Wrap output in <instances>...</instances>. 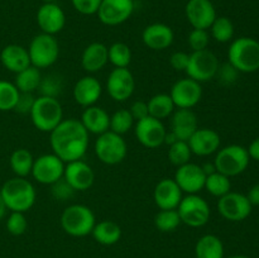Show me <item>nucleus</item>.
<instances>
[{"label":"nucleus","mask_w":259,"mask_h":258,"mask_svg":"<svg viewBox=\"0 0 259 258\" xmlns=\"http://www.w3.org/2000/svg\"><path fill=\"white\" fill-rule=\"evenodd\" d=\"M89 132L78 119H63L50 133L52 153L65 163L82 159L89 148Z\"/></svg>","instance_id":"1"},{"label":"nucleus","mask_w":259,"mask_h":258,"mask_svg":"<svg viewBox=\"0 0 259 258\" xmlns=\"http://www.w3.org/2000/svg\"><path fill=\"white\" fill-rule=\"evenodd\" d=\"M0 194L10 211L27 212L32 209L37 199L34 186L27 177L15 176L5 181L0 189Z\"/></svg>","instance_id":"2"},{"label":"nucleus","mask_w":259,"mask_h":258,"mask_svg":"<svg viewBox=\"0 0 259 258\" xmlns=\"http://www.w3.org/2000/svg\"><path fill=\"white\" fill-rule=\"evenodd\" d=\"M228 60L239 72H255L259 70V42L250 37L237 38L228 50Z\"/></svg>","instance_id":"3"},{"label":"nucleus","mask_w":259,"mask_h":258,"mask_svg":"<svg viewBox=\"0 0 259 258\" xmlns=\"http://www.w3.org/2000/svg\"><path fill=\"white\" fill-rule=\"evenodd\" d=\"M61 227L71 237L82 238L91 234L96 224L93 210L82 204H72L61 214Z\"/></svg>","instance_id":"4"},{"label":"nucleus","mask_w":259,"mask_h":258,"mask_svg":"<svg viewBox=\"0 0 259 258\" xmlns=\"http://www.w3.org/2000/svg\"><path fill=\"white\" fill-rule=\"evenodd\" d=\"M32 123L43 133H51L63 120V109L58 99L39 95L29 113Z\"/></svg>","instance_id":"5"},{"label":"nucleus","mask_w":259,"mask_h":258,"mask_svg":"<svg viewBox=\"0 0 259 258\" xmlns=\"http://www.w3.org/2000/svg\"><path fill=\"white\" fill-rule=\"evenodd\" d=\"M249 161L250 158L247 148L239 144H230L217 152L214 166L220 174L228 177H234L247 169Z\"/></svg>","instance_id":"6"},{"label":"nucleus","mask_w":259,"mask_h":258,"mask_svg":"<svg viewBox=\"0 0 259 258\" xmlns=\"http://www.w3.org/2000/svg\"><path fill=\"white\" fill-rule=\"evenodd\" d=\"M96 157L99 161L108 166H115L125 159L128 153V146L123 136L108 131L98 136L94 146Z\"/></svg>","instance_id":"7"},{"label":"nucleus","mask_w":259,"mask_h":258,"mask_svg":"<svg viewBox=\"0 0 259 258\" xmlns=\"http://www.w3.org/2000/svg\"><path fill=\"white\" fill-rule=\"evenodd\" d=\"M30 65L39 68H48L55 65L60 56V43L55 35L40 33L37 34L28 47Z\"/></svg>","instance_id":"8"},{"label":"nucleus","mask_w":259,"mask_h":258,"mask_svg":"<svg viewBox=\"0 0 259 258\" xmlns=\"http://www.w3.org/2000/svg\"><path fill=\"white\" fill-rule=\"evenodd\" d=\"M181 223L191 228H201L209 223L211 217V210L204 197L197 194L186 195L182 197L181 202L177 206Z\"/></svg>","instance_id":"9"},{"label":"nucleus","mask_w":259,"mask_h":258,"mask_svg":"<svg viewBox=\"0 0 259 258\" xmlns=\"http://www.w3.org/2000/svg\"><path fill=\"white\" fill-rule=\"evenodd\" d=\"M219 66L220 62L214 52L209 50L196 51L190 55L189 65L185 72L187 77L201 83L215 78Z\"/></svg>","instance_id":"10"},{"label":"nucleus","mask_w":259,"mask_h":258,"mask_svg":"<svg viewBox=\"0 0 259 258\" xmlns=\"http://www.w3.org/2000/svg\"><path fill=\"white\" fill-rule=\"evenodd\" d=\"M66 163L55 153H46L34 158L32 176L38 184L52 185L63 177Z\"/></svg>","instance_id":"11"},{"label":"nucleus","mask_w":259,"mask_h":258,"mask_svg":"<svg viewBox=\"0 0 259 258\" xmlns=\"http://www.w3.org/2000/svg\"><path fill=\"white\" fill-rule=\"evenodd\" d=\"M134 134H136L137 141L142 146L149 149H154L164 144L167 131L162 120L148 115L136 121Z\"/></svg>","instance_id":"12"},{"label":"nucleus","mask_w":259,"mask_h":258,"mask_svg":"<svg viewBox=\"0 0 259 258\" xmlns=\"http://www.w3.org/2000/svg\"><path fill=\"white\" fill-rule=\"evenodd\" d=\"M252 205L247 195L240 192H228L224 196L219 197L218 211L224 219L229 222H243L252 212Z\"/></svg>","instance_id":"13"},{"label":"nucleus","mask_w":259,"mask_h":258,"mask_svg":"<svg viewBox=\"0 0 259 258\" xmlns=\"http://www.w3.org/2000/svg\"><path fill=\"white\" fill-rule=\"evenodd\" d=\"M169 96L177 109H192L202 98L201 83L190 77L180 78L172 85Z\"/></svg>","instance_id":"14"},{"label":"nucleus","mask_w":259,"mask_h":258,"mask_svg":"<svg viewBox=\"0 0 259 258\" xmlns=\"http://www.w3.org/2000/svg\"><path fill=\"white\" fill-rule=\"evenodd\" d=\"M136 90V80L129 68L115 67L108 76L106 91L114 101H126Z\"/></svg>","instance_id":"15"},{"label":"nucleus","mask_w":259,"mask_h":258,"mask_svg":"<svg viewBox=\"0 0 259 258\" xmlns=\"http://www.w3.org/2000/svg\"><path fill=\"white\" fill-rule=\"evenodd\" d=\"M133 0H103L96 14L103 24L114 27L126 22L133 14Z\"/></svg>","instance_id":"16"},{"label":"nucleus","mask_w":259,"mask_h":258,"mask_svg":"<svg viewBox=\"0 0 259 258\" xmlns=\"http://www.w3.org/2000/svg\"><path fill=\"white\" fill-rule=\"evenodd\" d=\"M174 180L182 190V192L192 195L199 194L204 189L206 175L200 164L189 162V163L177 167Z\"/></svg>","instance_id":"17"},{"label":"nucleus","mask_w":259,"mask_h":258,"mask_svg":"<svg viewBox=\"0 0 259 258\" xmlns=\"http://www.w3.org/2000/svg\"><path fill=\"white\" fill-rule=\"evenodd\" d=\"M185 13L194 29L207 30L217 19V10L210 0H189Z\"/></svg>","instance_id":"18"},{"label":"nucleus","mask_w":259,"mask_h":258,"mask_svg":"<svg viewBox=\"0 0 259 258\" xmlns=\"http://www.w3.org/2000/svg\"><path fill=\"white\" fill-rule=\"evenodd\" d=\"M63 179L75 191H86L90 189L95 181V172L90 164L82 159L66 163Z\"/></svg>","instance_id":"19"},{"label":"nucleus","mask_w":259,"mask_h":258,"mask_svg":"<svg viewBox=\"0 0 259 258\" xmlns=\"http://www.w3.org/2000/svg\"><path fill=\"white\" fill-rule=\"evenodd\" d=\"M37 23L42 33L55 35L65 27V12L56 3H45L37 12Z\"/></svg>","instance_id":"20"},{"label":"nucleus","mask_w":259,"mask_h":258,"mask_svg":"<svg viewBox=\"0 0 259 258\" xmlns=\"http://www.w3.org/2000/svg\"><path fill=\"white\" fill-rule=\"evenodd\" d=\"M187 143L192 154L199 157H207L219 151L222 138L214 129L197 128L191 138L187 141Z\"/></svg>","instance_id":"21"},{"label":"nucleus","mask_w":259,"mask_h":258,"mask_svg":"<svg viewBox=\"0 0 259 258\" xmlns=\"http://www.w3.org/2000/svg\"><path fill=\"white\" fill-rule=\"evenodd\" d=\"M184 197V192L174 179H163L156 185L153 200L159 210L177 209Z\"/></svg>","instance_id":"22"},{"label":"nucleus","mask_w":259,"mask_h":258,"mask_svg":"<svg viewBox=\"0 0 259 258\" xmlns=\"http://www.w3.org/2000/svg\"><path fill=\"white\" fill-rule=\"evenodd\" d=\"M101 94H103V86L100 81L90 75L78 78L72 90L75 101L83 108L95 105L101 98Z\"/></svg>","instance_id":"23"},{"label":"nucleus","mask_w":259,"mask_h":258,"mask_svg":"<svg viewBox=\"0 0 259 258\" xmlns=\"http://www.w3.org/2000/svg\"><path fill=\"white\" fill-rule=\"evenodd\" d=\"M175 39V33L169 25L163 23H153L144 28L142 40L144 46L152 51H164L171 47Z\"/></svg>","instance_id":"24"},{"label":"nucleus","mask_w":259,"mask_h":258,"mask_svg":"<svg viewBox=\"0 0 259 258\" xmlns=\"http://www.w3.org/2000/svg\"><path fill=\"white\" fill-rule=\"evenodd\" d=\"M171 116V132L179 141L187 142L199 128L197 115L191 109H176Z\"/></svg>","instance_id":"25"},{"label":"nucleus","mask_w":259,"mask_h":258,"mask_svg":"<svg viewBox=\"0 0 259 258\" xmlns=\"http://www.w3.org/2000/svg\"><path fill=\"white\" fill-rule=\"evenodd\" d=\"M80 121L83 128L89 132V134L91 133L100 136L110 128V115L105 109L98 105L85 108V110L81 114Z\"/></svg>","instance_id":"26"},{"label":"nucleus","mask_w":259,"mask_h":258,"mask_svg":"<svg viewBox=\"0 0 259 258\" xmlns=\"http://www.w3.org/2000/svg\"><path fill=\"white\" fill-rule=\"evenodd\" d=\"M108 62V47L101 42H93L86 46L81 56V66L89 73L99 72Z\"/></svg>","instance_id":"27"},{"label":"nucleus","mask_w":259,"mask_h":258,"mask_svg":"<svg viewBox=\"0 0 259 258\" xmlns=\"http://www.w3.org/2000/svg\"><path fill=\"white\" fill-rule=\"evenodd\" d=\"M3 66L10 72L18 73L30 66L29 53L27 48L20 45H8L0 53Z\"/></svg>","instance_id":"28"},{"label":"nucleus","mask_w":259,"mask_h":258,"mask_svg":"<svg viewBox=\"0 0 259 258\" xmlns=\"http://www.w3.org/2000/svg\"><path fill=\"white\" fill-rule=\"evenodd\" d=\"M91 234L99 244L113 245L120 240L121 228L113 220H101L96 223Z\"/></svg>","instance_id":"29"},{"label":"nucleus","mask_w":259,"mask_h":258,"mask_svg":"<svg viewBox=\"0 0 259 258\" xmlns=\"http://www.w3.org/2000/svg\"><path fill=\"white\" fill-rule=\"evenodd\" d=\"M196 258H224V244L214 234H205L195 245Z\"/></svg>","instance_id":"30"},{"label":"nucleus","mask_w":259,"mask_h":258,"mask_svg":"<svg viewBox=\"0 0 259 258\" xmlns=\"http://www.w3.org/2000/svg\"><path fill=\"white\" fill-rule=\"evenodd\" d=\"M147 105H148L149 116H153L159 120L169 118L176 110V106L169 94H156L147 101Z\"/></svg>","instance_id":"31"},{"label":"nucleus","mask_w":259,"mask_h":258,"mask_svg":"<svg viewBox=\"0 0 259 258\" xmlns=\"http://www.w3.org/2000/svg\"><path fill=\"white\" fill-rule=\"evenodd\" d=\"M34 157L28 149L18 148L10 154L9 164L17 177H27L32 174Z\"/></svg>","instance_id":"32"},{"label":"nucleus","mask_w":259,"mask_h":258,"mask_svg":"<svg viewBox=\"0 0 259 258\" xmlns=\"http://www.w3.org/2000/svg\"><path fill=\"white\" fill-rule=\"evenodd\" d=\"M40 80H42V73L39 68L30 65L25 70L15 73L14 85L19 90V93H34L39 88Z\"/></svg>","instance_id":"33"},{"label":"nucleus","mask_w":259,"mask_h":258,"mask_svg":"<svg viewBox=\"0 0 259 258\" xmlns=\"http://www.w3.org/2000/svg\"><path fill=\"white\" fill-rule=\"evenodd\" d=\"M204 189H206V191L215 197L224 196L232 190L230 177L225 176V175L220 174L218 171L212 172V174L206 176Z\"/></svg>","instance_id":"34"},{"label":"nucleus","mask_w":259,"mask_h":258,"mask_svg":"<svg viewBox=\"0 0 259 258\" xmlns=\"http://www.w3.org/2000/svg\"><path fill=\"white\" fill-rule=\"evenodd\" d=\"M109 62L118 68H128L132 62V51L126 43L115 42L108 47Z\"/></svg>","instance_id":"35"},{"label":"nucleus","mask_w":259,"mask_h":258,"mask_svg":"<svg viewBox=\"0 0 259 258\" xmlns=\"http://www.w3.org/2000/svg\"><path fill=\"white\" fill-rule=\"evenodd\" d=\"M181 224V219L177 209L159 210L154 217V225L162 233H169L176 230Z\"/></svg>","instance_id":"36"},{"label":"nucleus","mask_w":259,"mask_h":258,"mask_svg":"<svg viewBox=\"0 0 259 258\" xmlns=\"http://www.w3.org/2000/svg\"><path fill=\"white\" fill-rule=\"evenodd\" d=\"M210 29L212 38L219 43L230 42L234 37V24L227 17H217Z\"/></svg>","instance_id":"37"},{"label":"nucleus","mask_w":259,"mask_h":258,"mask_svg":"<svg viewBox=\"0 0 259 258\" xmlns=\"http://www.w3.org/2000/svg\"><path fill=\"white\" fill-rule=\"evenodd\" d=\"M19 94L14 83L0 80V111L14 110Z\"/></svg>","instance_id":"38"},{"label":"nucleus","mask_w":259,"mask_h":258,"mask_svg":"<svg viewBox=\"0 0 259 258\" xmlns=\"http://www.w3.org/2000/svg\"><path fill=\"white\" fill-rule=\"evenodd\" d=\"M134 125V119L128 109H119L113 115H110V128L109 131L124 136Z\"/></svg>","instance_id":"39"},{"label":"nucleus","mask_w":259,"mask_h":258,"mask_svg":"<svg viewBox=\"0 0 259 258\" xmlns=\"http://www.w3.org/2000/svg\"><path fill=\"white\" fill-rule=\"evenodd\" d=\"M192 152L186 141H177L169 146L168 159L174 166L180 167L189 163L191 159Z\"/></svg>","instance_id":"40"},{"label":"nucleus","mask_w":259,"mask_h":258,"mask_svg":"<svg viewBox=\"0 0 259 258\" xmlns=\"http://www.w3.org/2000/svg\"><path fill=\"white\" fill-rule=\"evenodd\" d=\"M38 90H39L42 96H50V98L57 99L63 90L62 78L56 75V73H51V75L45 76V77L42 76Z\"/></svg>","instance_id":"41"},{"label":"nucleus","mask_w":259,"mask_h":258,"mask_svg":"<svg viewBox=\"0 0 259 258\" xmlns=\"http://www.w3.org/2000/svg\"><path fill=\"white\" fill-rule=\"evenodd\" d=\"M28 228L27 218H25L24 212L12 211L8 217L7 220V229L12 235H22L24 234L25 230Z\"/></svg>","instance_id":"42"},{"label":"nucleus","mask_w":259,"mask_h":258,"mask_svg":"<svg viewBox=\"0 0 259 258\" xmlns=\"http://www.w3.org/2000/svg\"><path fill=\"white\" fill-rule=\"evenodd\" d=\"M209 42L210 35L206 29H192L187 37V43H189L192 52L207 50Z\"/></svg>","instance_id":"43"},{"label":"nucleus","mask_w":259,"mask_h":258,"mask_svg":"<svg viewBox=\"0 0 259 258\" xmlns=\"http://www.w3.org/2000/svg\"><path fill=\"white\" fill-rule=\"evenodd\" d=\"M51 194L55 197L56 200H60V201H66V200L71 199L75 194V190L67 184L65 179H60L58 181H56L55 184L51 185Z\"/></svg>","instance_id":"44"},{"label":"nucleus","mask_w":259,"mask_h":258,"mask_svg":"<svg viewBox=\"0 0 259 258\" xmlns=\"http://www.w3.org/2000/svg\"><path fill=\"white\" fill-rule=\"evenodd\" d=\"M238 73H239V71H238L235 67H233V66L228 62V63H224V65L219 66V70H218L217 76H215V77L219 80V82L222 83V85L229 86L237 81Z\"/></svg>","instance_id":"45"},{"label":"nucleus","mask_w":259,"mask_h":258,"mask_svg":"<svg viewBox=\"0 0 259 258\" xmlns=\"http://www.w3.org/2000/svg\"><path fill=\"white\" fill-rule=\"evenodd\" d=\"M73 8L83 15L96 14L103 0H71Z\"/></svg>","instance_id":"46"},{"label":"nucleus","mask_w":259,"mask_h":258,"mask_svg":"<svg viewBox=\"0 0 259 258\" xmlns=\"http://www.w3.org/2000/svg\"><path fill=\"white\" fill-rule=\"evenodd\" d=\"M34 100L35 98L33 96L32 93H20L14 110L18 111L19 114H29L33 108V104H34Z\"/></svg>","instance_id":"47"},{"label":"nucleus","mask_w":259,"mask_h":258,"mask_svg":"<svg viewBox=\"0 0 259 258\" xmlns=\"http://www.w3.org/2000/svg\"><path fill=\"white\" fill-rule=\"evenodd\" d=\"M190 55L182 51H177V52L172 53L169 57V65L172 66L175 71H186L187 65H189Z\"/></svg>","instance_id":"48"},{"label":"nucleus","mask_w":259,"mask_h":258,"mask_svg":"<svg viewBox=\"0 0 259 258\" xmlns=\"http://www.w3.org/2000/svg\"><path fill=\"white\" fill-rule=\"evenodd\" d=\"M129 113L132 114L133 116L134 121H138L141 119L146 118L148 116V105H147V101L143 100H136L133 104L131 105V108L128 109Z\"/></svg>","instance_id":"49"},{"label":"nucleus","mask_w":259,"mask_h":258,"mask_svg":"<svg viewBox=\"0 0 259 258\" xmlns=\"http://www.w3.org/2000/svg\"><path fill=\"white\" fill-rule=\"evenodd\" d=\"M247 197L252 206H259V184H255L254 186L250 187Z\"/></svg>","instance_id":"50"},{"label":"nucleus","mask_w":259,"mask_h":258,"mask_svg":"<svg viewBox=\"0 0 259 258\" xmlns=\"http://www.w3.org/2000/svg\"><path fill=\"white\" fill-rule=\"evenodd\" d=\"M247 151L248 154H249V158H253L259 162V138H255L254 141L249 144Z\"/></svg>","instance_id":"51"},{"label":"nucleus","mask_w":259,"mask_h":258,"mask_svg":"<svg viewBox=\"0 0 259 258\" xmlns=\"http://www.w3.org/2000/svg\"><path fill=\"white\" fill-rule=\"evenodd\" d=\"M202 169H204V172H205V175H210V174H212V172H215L217 171V169H215V166H214V162H212V163H205V164H202Z\"/></svg>","instance_id":"52"},{"label":"nucleus","mask_w":259,"mask_h":258,"mask_svg":"<svg viewBox=\"0 0 259 258\" xmlns=\"http://www.w3.org/2000/svg\"><path fill=\"white\" fill-rule=\"evenodd\" d=\"M7 210H8L7 205H5L4 200H3L2 194H0V220L5 217V214H7Z\"/></svg>","instance_id":"53"},{"label":"nucleus","mask_w":259,"mask_h":258,"mask_svg":"<svg viewBox=\"0 0 259 258\" xmlns=\"http://www.w3.org/2000/svg\"><path fill=\"white\" fill-rule=\"evenodd\" d=\"M227 258H249V257H247V255L237 254V255H230V257H227Z\"/></svg>","instance_id":"54"},{"label":"nucleus","mask_w":259,"mask_h":258,"mask_svg":"<svg viewBox=\"0 0 259 258\" xmlns=\"http://www.w3.org/2000/svg\"><path fill=\"white\" fill-rule=\"evenodd\" d=\"M43 2H45V3H53L55 0H43Z\"/></svg>","instance_id":"55"}]
</instances>
